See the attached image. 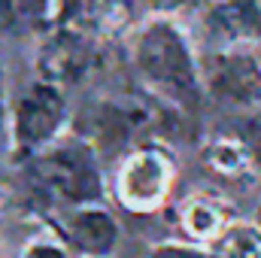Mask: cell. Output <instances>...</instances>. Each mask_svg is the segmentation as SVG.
<instances>
[{"instance_id":"cell-2","label":"cell","mask_w":261,"mask_h":258,"mask_svg":"<svg viewBox=\"0 0 261 258\" xmlns=\"http://www.w3.org/2000/svg\"><path fill=\"white\" fill-rule=\"evenodd\" d=\"M170 104L158 100L155 94H116V97H97L79 113L82 140L103 149H125L134 140L149 134H170L176 131V116Z\"/></svg>"},{"instance_id":"cell-13","label":"cell","mask_w":261,"mask_h":258,"mask_svg":"<svg viewBox=\"0 0 261 258\" xmlns=\"http://www.w3.org/2000/svg\"><path fill=\"white\" fill-rule=\"evenodd\" d=\"M182 228L189 237L195 240H216L222 231H225V213L216 200H206V197H195L182 207Z\"/></svg>"},{"instance_id":"cell-18","label":"cell","mask_w":261,"mask_h":258,"mask_svg":"<svg viewBox=\"0 0 261 258\" xmlns=\"http://www.w3.org/2000/svg\"><path fill=\"white\" fill-rule=\"evenodd\" d=\"M152 258H206L197 249H186V246H158Z\"/></svg>"},{"instance_id":"cell-3","label":"cell","mask_w":261,"mask_h":258,"mask_svg":"<svg viewBox=\"0 0 261 258\" xmlns=\"http://www.w3.org/2000/svg\"><path fill=\"white\" fill-rule=\"evenodd\" d=\"M31 183L40 194L55 203L85 207L100 197V167L97 152L82 137L55 140L40 149L31 161Z\"/></svg>"},{"instance_id":"cell-1","label":"cell","mask_w":261,"mask_h":258,"mask_svg":"<svg viewBox=\"0 0 261 258\" xmlns=\"http://www.w3.org/2000/svg\"><path fill=\"white\" fill-rule=\"evenodd\" d=\"M130 64L149 94L179 113H195L203 97V76L186 34L170 18H149L130 46Z\"/></svg>"},{"instance_id":"cell-20","label":"cell","mask_w":261,"mask_h":258,"mask_svg":"<svg viewBox=\"0 0 261 258\" xmlns=\"http://www.w3.org/2000/svg\"><path fill=\"white\" fill-rule=\"evenodd\" d=\"M258 228H261V210H258Z\"/></svg>"},{"instance_id":"cell-5","label":"cell","mask_w":261,"mask_h":258,"mask_svg":"<svg viewBox=\"0 0 261 258\" xmlns=\"http://www.w3.org/2000/svg\"><path fill=\"white\" fill-rule=\"evenodd\" d=\"M12 140L24 152H40L58 140L67 122V97L58 85L43 79L31 82L12 107Z\"/></svg>"},{"instance_id":"cell-9","label":"cell","mask_w":261,"mask_h":258,"mask_svg":"<svg viewBox=\"0 0 261 258\" xmlns=\"http://www.w3.org/2000/svg\"><path fill=\"white\" fill-rule=\"evenodd\" d=\"M67 237L76 249H82L85 258H107L116 249L119 225L100 203L73 207L67 216Z\"/></svg>"},{"instance_id":"cell-14","label":"cell","mask_w":261,"mask_h":258,"mask_svg":"<svg viewBox=\"0 0 261 258\" xmlns=\"http://www.w3.org/2000/svg\"><path fill=\"white\" fill-rule=\"evenodd\" d=\"M203 158L216 173H225V176H240L252 164V155L240 140H213L203 149Z\"/></svg>"},{"instance_id":"cell-8","label":"cell","mask_w":261,"mask_h":258,"mask_svg":"<svg viewBox=\"0 0 261 258\" xmlns=\"http://www.w3.org/2000/svg\"><path fill=\"white\" fill-rule=\"evenodd\" d=\"M170 183H173V164L161 149H134L119 167L116 192L128 210L146 213L164 203Z\"/></svg>"},{"instance_id":"cell-16","label":"cell","mask_w":261,"mask_h":258,"mask_svg":"<svg viewBox=\"0 0 261 258\" xmlns=\"http://www.w3.org/2000/svg\"><path fill=\"white\" fill-rule=\"evenodd\" d=\"M240 143L249 149L252 161H258V164H261V116L249 119V122L243 125V140H240Z\"/></svg>"},{"instance_id":"cell-12","label":"cell","mask_w":261,"mask_h":258,"mask_svg":"<svg viewBox=\"0 0 261 258\" xmlns=\"http://www.w3.org/2000/svg\"><path fill=\"white\" fill-rule=\"evenodd\" d=\"M206 258H261V228L258 225H225V231L210 243Z\"/></svg>"},{"instance_id":"cell-19","label":"cell","mask_w":261,"mask_h":258,"mask_svg":"<svg viewBox=\"0 0 261 258\" xmlns=\"http://www.w3.org/2000/svg\"><path fill=\"white\" fill-rule=\"evenodd\" d=\"M6 125V94H3V73H0V131Z\"/></svg>"},{"instance_id":"cell-7","label":"cell","mask_w":261,"mask_h":258,"mask_svg":"<svg viewBox=\"0 0 261 258\" xmlns=\"http://www.w3.org/2000/svg\"><path fill=\"white\" fill-rule=\"evenodd\" d=\"M137 24V0H58L55 28L113 43Z\"/></svg>"},{"instance_id":"cell-6","label":"cell","mask_w":261,"mask_h":258,"mask_svg":"<svg viewBox=\"0 0 261 258\" xmlns=\"http://www.w3.org/2000/svg\"><path fill=\"white\" fill-rule=\"evenodd\" d=\"M203 85L206 91L234 110H255L261 107V61L240 49V46H228L219 49L206 58L203 64Z\"/></svg>"},{"instance_id":"cell-17","label":"cell","mask_w":261,"mask_h":258,"mask_svg":"<svg viewBox=\"0 0 261 258\" xmlns=\"http://www.w3.org/2000/svg\"><path fill=\"white\" fill-rule=\"evenodd\" d=\"M143 3H146V6H149L155 15H161V18H170V15H173V12H179V9H182L189 0H143Z\"/></svg>"},{"instance_id":"cell-15","label":"cell","mask_w":261,"mask_h":258,"mask_svg":"<svg viewBox=\"0 0 261 258\" xmlns=\"http://www.w3.org/2000/svg\"><path fill=\"white\" fill-rule=\"evenodd\" d=\"M21 258H70L67 255V246H61L58 240H49V237H37L24 246Z\"/></svg>"},{"instance_id":"cell-10","label":"cell","mask_w":261,"mask_h":258,"mask_svg":"<svg viewBox=\"0 0 261 258\" xmlns=\"http://www.w3.org/2000/svg\"><path fill=\"white\" fill-rule=\"evenodd\" d=\"M213 34L228 46H243L261 40V3L258 0H216L206 12Z\"/></svg>"},{"instance_id":"cell-4","label":"cell","mask_w":261,"mask_h":258,"mask_svg":"<svg viewBox=\"0 0 261 258\" xmlns=\"http://www.w3.org/2000/svg\"><path fill=\"white\" fill-rule=\"evenodd\" d=\"M107 46L110 43H97L64 28H52L40 40L37 55H34L37 79L58 85L61 91L76 88L107 64Z\"/></svg>"},{"instance_id":"cell-11","label":"cell","mask_w":261,"mask_h":258,"mask_svg":"<svg viewBox=\"0 0 261 258\" xmlns=\"http://www.w3.org/2000/svg\"><path fill=\"white\" fill-rule=\"evenodd\" d=\"M58 0H0V34L6 37H46L55 28Z\"/></svg>"}]
</instances>
